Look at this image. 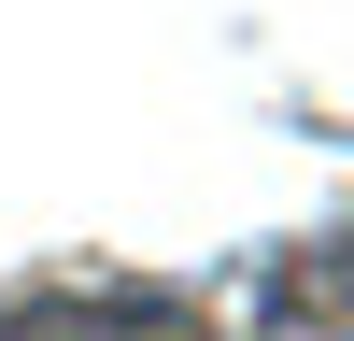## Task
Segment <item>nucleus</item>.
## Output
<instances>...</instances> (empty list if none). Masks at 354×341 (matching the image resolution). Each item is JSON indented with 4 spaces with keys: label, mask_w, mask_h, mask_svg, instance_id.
Masks as SVG:
<instances>
[{
    "label": "nucleus",
    "mask_w": 354,
    "mask_h": 341,
    "mask_svg": "<svg viewBox=\"0 0 354 341\" xmlns=\"http://www.w3.org/2000/svg\"><path fill=\"white\" fill-rule=\"evenodd\" d=\"M0 341H213V313L185 299V284H28V299H0Z\"/></svg>",
    "instance_id": "1"
},
{
    "label": "nucleus",
    "mask_w": 354,
    "mask_h": 341,
    "mask_svg": "<svg viewBox=\"0 0 354 341\" xmlns=\"http://www.w3.org/2000/svg\"><path fill=\"white\" fill-rule=\"evenodd\" d=\"M255 299H270V341H354V213L312 227V242H283Z\"/></svg>",
    "instance_id": "2"
}]
</instances>
